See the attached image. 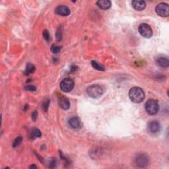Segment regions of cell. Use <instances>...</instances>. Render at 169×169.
<instances>
[{"label": "cell", "mask_w": 169, "mask_h": 169, "mask_svg": "<svg viewBox=\"0 0 169 169\" xmlns=\"http://www.w3.org/2000/svg\"><path fill=\"white\" fill-rule=\"evenodd\" d=\"M68 124L73 129H79L81 127V122L80 119L76 116L71 117L68 120Z\"/></svg>", "instance_id": "obj_9"}, {"label": "cell", "mask_w": 169, "mask_h": 169, "mask_svg": "<svg viewBox=\"0 0 169 169\" xmlns=\"http://www.w3.org/2000/svg\"><path fill=\"white\" fill-rule=\"evenodd\" d=\"M43 36L44 38V39L47 42H50V34L47 30H45L43 32Z\"/></svg>", "instance_id": "obj_20"}, {"label": "cell", "mask_w": 169, "mask_h": 169, "mask_svg": "<svg viewBox=\"0 0 169 169\" xmlns=\"http://www.w3.org/2000/svg\"><path fill=\"white\" fill-rule=\"evenodd\" d=\"M25 89L26 91H35L36 90V87L35 86L33 85H26Z\"/></svg>", "instance_id": "obj_21"}, {"label": "cell", "mask_w": 169, "mask_h": 169, "mask_svg": "<svg viewBox=\"0 0 169 169\" xmlns=\"http://www.w3.org/2000/svg\"><path fill=\"white\" fill-rule=\"evenodd\" d=\"M48 105H49V101H47V102H46L44 104L43 107H44V109L45 111H47V110L48 109Z\"/></svg>", "instance_id": "obj_23"}, {"label": "cell", "mask_w": 169, "mask_h": 169, "mask_svg": "<svg viewBox=\"0 0 169 169\" xmlns=\"http://www.w3.org/2000/svg\"><path fill=\"white\" fill-rule=\"evenodd\" d=\"M29 168H35V169H36L38 167H37V166H36V165L33 164V165H31V166H30V167H29Z\"/></svg>", "instance_id": "obj_25"}, {"label": "cell", "mask_w": 169, "mask_h": 169, "mask_svg": "<svg viewBox=\"0 0 169 169\" xmlns=\"http://www.w3.org/2000/svg\"><path fill=\"white\" fill-rule=\"evenodd\" d=\"M55 12L56 14L61 15V16H67L70 14V9L67 6L60 5L56 7Z\"/></svg>", "instance_id": "obj_10"}, {"label": "cell", "mask_w": 169, "mask_h": 169, "mask_svg": "<svg viewBox=\"0 0 169 169\" xmlns=\"http://www.w3.org/2000/svg\"><path fill=\"white\" fill-rule=\"evenodd\" d=\"M61 47L60 46H57V45H52V47H51V52L53 53H58L60 52L61 51Z\"/></svg>", "instance_id": "obj_18"}, {"label": "cell", "mask_w": 169, "mask_h": 169, "mask_svg": "<svg viewBox=\"0 0 169 169\" xmlns=\"http://www.w3.org/2000/svg\"><path fill=\"white\" fill-rule=\"evenodd\" d=\"M135 163L138 167H146L149 163V157L145 153H141L137 156L135 159Z\"/></svg>", "instance_id": "obj_7"}, {"label": "cell", "mask_w": 169, "mask_h": 169, "mask_svg": "<svg viewBox=\"0 0 169 169\" xmlns=\"http://www.w3.org/2000/svg\"><path fill=\"white\" fill-rule=\"evenodd\" d=\"M50 167L51 168H53V167H55V165H56V160L54 159H53L52 160V162H51V164H50Z\"/></svg>", "instance_id": "obj_24"}, {"label": "cell", "mask_w": 169, "mask_h": 169, "mask_svg": "<svg viewBox=\"0 0 169 169\" xmlns=\"http://www.w3.org/2000/svg\"><path fill=\"white\" fill-rule=\"evenodd\" d=\"M145 93L143 90L140 87H132L129 91V97L134 103H140L145 99Z\"/></svg>", "instance_id": "obj_1"}, {"label": "cell", "mask_w": 169, "mask_h": 169, "mask_svg": "<svg viewBox=\"0 0 169 169\" xmlns=\"http://www.w3.org/2000/svg\"><path fill=\"white\" fill-rule=\"evenodd\" d=\"M60 87V89L65 93H69L74 89V81L71 79L65 78L61 81Z\"/></svg>", "instance_id": "obj_5"}, {"label": "cell", "mask_w": 169, "mask_h": 169, "mask_svg": "<svg viewBox=\"0 0 169 169\" xmlns=\"http://www.w3.org/2000/svg\"><path fill=\"white\" fill-rule=\"evenodd\" d=\"M42 136L40 131L37 128H34L32 129L31 132H30V138L33 140L36 139V138L40 137Z\"/></svg>", "instance_id": "obj_15"}, {"label": "cell", "mask_w": 169, "mask_h": 169, "mask_svg": "<svg viewBox=\"0 0 169 169\" xmlns=\"http://www.w3.org/2000/svg\"><path fill=\"white\" fill-rule=\"evenodd\" d=\"M97 4L101 9L106 10L110 8L112 3H111V2L109 0H99L97 2Z\"/></svg>", "instance_id": "obj_13"}, {"label": "cell", "mask_w": 169, "mask_h": 169, "mask_svg": "<svg viewBox=\"0 0 169 169\" xmlns=\"http://www.w3.org/2000/svg\"><path fill=\"white\" fill-rule=\"evenodd\" d=\"M37 117H38V112L36 110H34L31 114V118L34 121H36V120L37 119Z\"/></svg>", "instance_id": "obj_22"}, {"label": "cell", "mask_w": 169, "mask_h": 169, "mask_svg": "<svg viewBox=\"0 0 169 169\" xmlns=\"http://www.w3.org/2000/svg\"><path fill=\"white\" fill-rule=\"evenodd\" d=\"M156 61L157 65L163 68H167L169 66V61L167 57H159V58L156 60Z\"/></svg>", "instance_id": "obj_14"}, {"label": "cell", "mask_w": 169, "mask_h": 169, "mask_svg": "<svg viewBox=\"0 0 169 169\" xmlns=\"http://www.w3.org/2000/svg\"><path fill=\"white\" fill-rule=\"evenodd\" d=\"M87 94L93 98H98L101 97L104 93L103 88L98 84H93L87 88Z\"/></svg>", "instance_id": "obj_2"}, {"label": "cell", "mask_w": 169, "mask_h": 169, "mask_svg": "<svg viewBox=\"0 0 169 169\" xmlns=\"http://www.w3.org/2000/svg\"><path fill=\"white\" fill-rule=\"evenodd\" d=\"M92 66L93 67V68H95V70H97L98 71H104L105 70V68H104L103 66H102L101 65H100L98 63H97V61H93L91 62Z\"/></svg>", "instance_id": "obj_17"}, {"label": "cell", "mask_w": 169, "mask_h": 169, "mask_svg": "<svg viewBox=\"0 0 169 169\" xmlns=\"http://www.w3.org/2000/svg\"><path fill=\"white\" fill-rule=\"evenodd\" d=\"M34 71H35V67H34L33 64L30 63H28L26 64L25 71V75H29L30 74H33V73L34 72Z\"/></svg>", "instance_id": "obj_16"}, {"label": "cell", "mask_w": 169, "mask_h": 169, "mask_svg": "<svg viewBox=\"0 0 169 169\" xmlns=\"http://www.w3.org/2000/svg\"><path fill=\"white\" fill-rule=\"evenodd\" d=\"M59 105L62 109L67 110L70 106V102L67 98L61 97L59 99Z\"/></svg>", "instance_id": "obj_12"}, {"label": "cell", "mask_w": 169, "mask_h": 169, "mask_svg": "<svg viewBox=\"0 0 169 169\" xmlns=\"http://www.w3.org/2000/svg\"><path fill=\"white\" fill-rule=\"evenodd\" d=\"M147 128L149 132L152 133H157L160 132L161 126L158 121H151L148 124Z\"/></svg>", "instance_id": "obj_8"}, {"label": "cell", "mask_w": 169, "mask_h": 169, "mask_svg": "<svg viewBox=\"0 0 169 169\" xmlns=\"http://www.w3.org/2000/svg\"><path fill=\"white\" fill-rule=\"evenodd\" d=\"M138 30H139V33L141 35L145 38H150L153 36L152 29L148 24H141Z\"/></svg>", "instance_id": "obj_6"}, {"label": "cell", "mask_w": 169, "mask_h": 169, "mask_svg": "<svg viewBox=\"0 0 169 169\" xmlns=\"http://www.w3.org/2000/svg\"><path fill=\"white\" fill-rule=\"evenodd\" d=\"M145 110L149 114L155 115L159 112V103L156 100L149 99L145 103Z\"/></svg>", "instance_id": "obj_3"}, {"label": "cell", "mask_w": 169, "mask_h": 169, "mask_svg": "<svg viewBox=\"0 0 169 169\" xmlns=\"http://www.w3.org/2000/svg\"><path fill=\"white\" fill-rule=\"evenodd\" d=\"M155 11L159 16L167 17L169 15V6L165 3H159L155 7Z\"/></svg>", "instance_id": "obj_4"}, {"label": "cell", "mask_w": 169, "mask_h": 169, "mask_svg": "<svg viewBox=\"0 0 169 169\" xmlns=\"http://www.w3.org/2000/svg\"><path fill=\"white\" fill-rule=\"evenodd\" d=\"M22 141V137H17L16 139L15 140V141H13V147H17V146H19V145L21 144Z\"/></svg>", "instance_id": "obj_19"}, {"label": "cell", "mask_w": 169, "mask_h": 169, "mask_svg": "<svg viewBox=\"0 0 169 169\" xmlns=\"http://www.w3.org/2000/svg\"><path fill=\"white\" fill-rule=\"evenodd\" d=\"M132 5L133 8L137 11L143 10L146 7L145 2L142 1V0H134L132 1Z\"/></svg>", "instance_id": "obj_11"}]
</instances>
